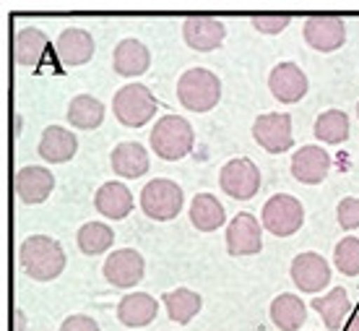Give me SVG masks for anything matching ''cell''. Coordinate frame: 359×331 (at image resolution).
Here are the masks:
<instances>
[{"label": "cell", "mask_w": 359, "mask_h": 331, "mask_svg": "<svg viewBox=\"0 0 359 331\" xmlns=\"http://www.w3.org/2000/svg\"><path fill=\"white\" fill-rule=\"evenodd\" d=\"M346 39V27L339 16H310L305 21V42L313 50H320V53H333L339 50Z\"/></svg>", "instance_id": "obj_11"}, {"label": "cell", "mask_w": 359, "mask_h": 331, "mask_svg": "<svg viewBox=\"0 0 359 331\" xmlns=\"http://www.w3.org/2000/svg\"><path fill=\"white\" fill-rule=\"evenodd\" d=\"M55 50H57V58L65 65H83L89 63L91 55H94V37L86 29L71 27L60 32L57 42H55Z\"/></svg>", "instance_id": "obj_17"}, {"label": "cell", "mask_w": 359, "mask_h": 331, "mask_svg": "<svg viewBox=\"0 0 359 331\" xmlns=\"http://www.w3.org/2000/svg\"><path fill=\"white\" fill-rule=\"evenodd\" d=\"M47 47H50V39H47L45 32L36 27H27L21 29L16 34V39H13V58H16L18 65L34 68L45 58Z\"/></svg>", "instance_id": "obj_23"}, {"label": "cell", "mask_w": 359, "mask_h": 331, "mask_svg": "<svg viewBox=\"0 0 359 331\" xmlns=\"http://www.w3.org/2000/svg\"><path fill=\"white\" fill-rule=\"evenodd\" d=\"M16 331H24V313L16 311Z\"/></svg>", "instance_id": "obj_35"}, {"label": "cell", "mask_w": 359, "mask_h": 331, "mask_svg": "<svg viewBox=\"0 0 359 331\" xmlns=\"http://www.w3.org/2000/svg\"><path fill=\"white\" fill-rule=\"evenodd\" d=\"M271 94L284 102V105H294L307 94V76L297 63H278L269 76Z\"/></svg>", "instance_id": "obj_13"}, {"label": "cell", "mask_w": 359, "mask_h": 331, "mask_svg": "<svg viewBox=\"0 0 359 331\" xmlns=\"http://www.w3.org/2000/svg\"><path fill=\"white\" fill-rule=\"evenodd\" d=\"M313 308L320 313L325 326H328L331 331H336V329H341V323L346 321V316L351 313V300L344 287H336V290H331L328 295L315 297Z\"/></svg>", "instance_id": "obj_25"}, {"label": "cell", "mask_w": 359, "mask_h": 331, "mask_svg": "<svg viewBox=\"0 0 359 331\" xmlns=\"http://www.w3.org/2000/svg\"><path fill=\"white\" fill-rule=\"evenodd\" d=\"M112 240H115V233L102 222H89L79 230V248H81L86 256L104 253L109 245H112Z\"/></svg>", "instance_id": "obj_30"}, {"label": "cell", "mask_w": 359, "mask_h": 331, "mask_svg": "<svg viewBox=\"0 0 359 331\" xmlns=\"http://www.w3.org/2000/svg\"><path fill=\"white\" fill-rule=\"evenodd\" d=\"M226 219L224 206L219 204V198L211 193H198L190 204V222L196 224V230L201 233H214L219 230Z\"/></svg>", "instance_id": "obj_24"}, {"label": "cell", "mask_w": 359, "mask_h": 331, "mask_svg": "<svg viewBox=\"0 0 359 331\" xmlns=\"http://www.w3.org/2000/svg\"><path fill=\"white\" fill-rule=\"evenodd\" d=\"M112 110H115V117L126 128H141L156 112V99L144 84H128L115 94Z\"/></svg>", "instance_id": "obj_5"}, {"label": "cell", "mask_w": 359, "mask_h": 331, "mask_svg": "<svg viewBox=\"0 0 359 331\" xmlns=\"http://www.w3.org/2000/svg\"><path fill=\"white\" fill-rule=\"evenodd\" d=\"M182 188H180L175 180L156 178L151 183H146L141 190V209L149 219L156 222H170L182 212Z\"/></svg>", "instance_id": "obj_4"}, {"label": "cell", "mask_w": 359, "mask_h": 331, "mask_svg": "<svg viewBox=\"0 0 359 331\" xmlns=\"http://www.w3.org/2000/svg\"><path fill=\"white\" fill-rule=\"evenodd\" d=\"M177 99L193 112H208L222 99V81L208 68H190L177 81Z\"/></svg>", "instance_id": "obj_3"}, {"label": "cell", "mask_w": 359, "mask_h": 331, "mask_svg": "<svg viewBox=\"0 0 359 331\" xmlns=\"http://www.w3.org/2000/svg\"><path fill=\"white\" fill-rule=\"evenodd\" d=\"M357 115H359V105H357Z\"/></svg>", "instance_id": "obj_37"}, {"label": "cell", "mask_w": 359, "mask_h": 331, "mask_svg": "<svg viewBox=\"0 0 359 331\" xmlns=\"http://www.w3.org/2000/svg\"><path fill=\"white\" fill-rule=\"evenodd\" d=\"M94 206L107 219H126L133 212V196L123 183H104L94 196Z\"/></svg>", "instance_id": "obj_21"}, {"label": "cell", "mask_w": 359, "mask_h": 331, "mask_svg": "<svg viewBox=\"0 0 359 331\" xmlns=\"http://www.w3.org/2000/svg\"><path fill=\"white\" fill-rule=\"evenodd\" d=\"M292 279L302 292H320L331 282V266L318 253H299L292 261Z\"/></svg>", "instance_id": "obj_14"}, {"label": "cell", "mask_w": 359, "mask_h": 331, "mask_svg": "<svg viewBox=\"0 0 359 331\" xmlns=\"http://www.w3.org/2000/svg\"><path fill=\"white\" fill-rule=\"evenodd\" d=\"M339 224L344 230H357L359 227V198H344L339 209H336Z\"/></svg>", "instance_id": "obj_33"}, {"label": "cell", "mask_w": 359, "mask_h": 331, "mask_svg": "<svg viewBox=\"0 0 359 331\" xmlns=\"http://www.w3.org/2000/svg\"><path fill=\"white\" fill-rule=\"evenodd\" d=\"M144 256L133 248H123V251H115L112 256H107L104 261V279H107L112 287H135L141 279H144Z\"/></svg>", "instance_id": "obj_10"}, {"label": "cell", "mask_w": 359, "mask_h": 331, "mask_svg": "<svg viewBox=\"0 0 359 331\" xmlns=\"http://www.w3.org/2000/svg\"><path fill=\"white\" fill-rule=\"evenodd\" d=\"M182 37L198 53H211L224 42L226 27L216 16H188L182 24Z\"/></svg>", "instance_id": "obj_12"}, {"label": "cell", "mask_w": 359, "mask_h": 331, "mask_svg": "<svg viewBox=\"0 0 359 331\" xmlns=\"http://www.w3.org/2000/svg\"><path fill=\"white\" fill-rule=\"evenodd\" d=\"M333 261L336 268L346 274V277H357L359 274V240L357 238H344L336 251H333Z\"/></svg>", "instance_id": "obj_31"}, {"label": "cell", "mask_w": 359, "mask_h": 331, "mask_svg": "<svg viewBox=\"0 0 359 331\" xmlns=\"http://www.w3.org/2000/svg\"><path fill=\"white\" fill-rule=\"evenodd\" d=\"M162 303L175 323H190L198 316L203 300H201L198 292H193V290H188V287H180V290L164 292Z\"/></svg>", "instance_id": "obj_28"}, {"label": "cell", "mask_w": 359, "mask_h": 331, "mask_svg": "<svg viewBox=\"0 0 359 331\" xmlns=\"http://www.w3.org/2000/svg\"><path fill=\"white\" fill-rule=\"evenodd\" d=\"M328 170H331V154L320 146H302L292 157V175L305 186L323 183Z\"/></svg>", "instance_id": "obj_15"}, {"label": "cell", "mask_w": 359, "mask_h": 331, "mask_svg": "<svg viewBox=\"0 0 359 331\" xmlns=\"http://www.w3.org/2000/svg\"><path fill=\"white\" fill-rule=\"evenodd\" d=\"M346 331H359V316H354V318H351V323L346 326Z\"/></svg>", "instance_id": "obj_36"}, {"label": "cell", "mask_w": 359, "mask_h": 331, "mask_svg": "<svg viewBox=\"0 0 359 331\" xmlns=\"http://www.w3.org/2000/svg\"><path fill=\"white\" fill-rule=\"evenodd\" d=\"M219 186L226 196L237 198V201H248L258 193L261 188V172H258V164L248 157H240V160H229L222 167V175H219Z\"/></svg>", "instance_id": "obj_7"}, {"label": "cell", "mask_w": 359, "mask_h": 331, "mask_svg": "<svg viewBox=\"0 0 359 331\" xmlns=\"http://www.w3.org/2000/svg\"><path fill=\"white\" fill-rule=\"evenodd\" d=\"M55 188V178L47 167H21L16 172V193L24 204H42Z\"/></svg>", "instance_id": "obj_16"}, {"label": "cell", "mask_w": 359, "mask_h": 331, "mask_svg": "<svg viewBox=\"0 0 359 331\" xmlns=\"http://www.w3.org/2000/svg\"><path fill=\"white\" fill-rule=\"evenodd\" d=\"M60 331H99V323L91 316H71L63 321Z\"/></svg>", "instance_id": "obj_34"}, {"label": "cell", "mask_w": 359, "mask_h": 331, "mask_svg": "<svg viewBox=\"0 0 359 331\" xmlns=\"http://www.w3.org/2000/svg\"><path fill=\"white\" fill-rule=\"evenodd\" d=\"M292 16L289 13H255L252 16V27L263 32V34H278L289 27Z\"/></svg>", "instance_id": "obj_32"}, {"label": "cell", "mask_w": 359, "mask_h": 331, "mask_svg": "<svg viewBox=\"0 0 359 331\" xmlns=\"http://www.w3.org/2000/svg\"><path fill=\"white\" fill-rule=\"evenodd\" d=\"M76 149H79V138L60 126L45 128V134L39 138V157L50 164H63L73 160Z\"/></svg>", "instance_id": "obj_20"}, {"label": "cell", "mask_w": 359, "mask_h": 331, "mask_svg": "<svg viewBox=\"0 0 359 331\" xmlns=\"http://www.w3.org/2000/svg\"><path fill=\"white\" fill-rule=\"evenodd\" d=\"M149 141L154 146V154L162 157L167 162L182 160L188 157L193 143H196V134L185 117L180 115H164L162 120H156Z\"/></svg>", "instance_id": "obj_2"}, {"label": "cell", "mask_w": 359, "mask_h": 331, "mask_svg": "<svg viewBox=\"0 0 359 331\" xmlns=\"http://www.w3.org/2000/svg\"><path fill=\"white\" fill-rule=\"evenodd\" d=\"M112 65H115V73L126 76V79H133V76H141V73L149 71L151 65V53L144 42L138 39H123L117 42L115 55H112Z\"/></svg>", "instance_id": "obj_18"}, {"label": "cell", "mask_w": 359, "mask_h": 331, "mask_svg": "<svg viewBox=\"0 0 359 331\" xmlns=\"http://www.w3.org/2000/svg\"><path fill=\"white\" fill-rule=\"evenodd\" d=\"M307 318V305L297 295H278L271 303V321L281 331H297Z\"/></svg>", "instance_id": "obj_26"}, {"label": "cell", "mask_w": 359, "mask_h": 331, "mask_svg": "<svg viewBox=\"0 0 359 331\" xmlns=\"http://www.w3.org/2000/svg\"><path fill=\"white\" fill-rule=\"evenodd\" d=\"M156 313H159V303L151 295H146V292L126 295L117 303V318H120L123 326H130V329L149 326L156 318Z\"/></svg>", "instance_id": "obj_19"}, {"label": "cell", "mask_w": 359, "mask_h": 331, "mask_svg": "<svg viewBox=\"0 0 359 331\" xmlns=\"http://www.w3.org/2000/svg\"><path fill=\"white\" fill-rule=\"evenodd\" d=\"M263 248V230L248 212L237 214L226 227V251L232 256H252Z\"/></svg>", "instance_id": "obj_9"}, {"label": "cell", "mask_w": 359, "mask_h": 331, "mask_svg": "<svg viewBox=\"0 0 359 331\" xmlns=\"http://www.w3.org/2000/svg\"><path fill=\"white\" fill-rule=\"evenodd\" d=\"M315 136L323 143H341L349 138V117L341 110H328L315 120Z\"/></svg>", "instance_id": "obj_29"}, {"label": "cell", "mask_w": 359, "mask_h": 331, "mask_svg": "<svg viewBox=\"0 0 359 331\" xmlns=\"http://www.w3.org/2000/svg\"><path fill=\"white\" fill-rule=\"evenodd\" d=\"M252 138L269 154L289 152L294 146L292 138V117L287 112H266L252 123Z\"/></svg>", "instance_id": "obj_8"}, {"label": "cell", "mask_w": 359, "mask_h": 331, "mask_svg": "<svg viewBox=\"0 0 359 331\" xmlns=\"http://www.w3.org/2000/svg\"><path fill=\"white\" fill-rule=\"evenodd\" d=\"M21 266L29 277L36 282H50L57 279L65 268V251L60 248V242L47 238V235H32L21 242L18 251Z\"/></svg>", "instance_id": "obj_1"}, {"label": "cell", "mask_w": 359, "mask_h": 331, "mask_svg": "<svg viewBox=\"0 0 359 331\" xmlns=\"http://www.w3.org/2000/svg\"><path fill=\"white\" fill-rule=\"evenodd\" d=\"M112 170L120 178H141L149 172V152L135 141L117 143L112 152Z\"/></svg>", "instance_id": "obj_22"}, {"label": "cell", "mask_w": 359, "mask_h": 331, "mask_svg": "<svg viewBox=\"0 0 359 331\" xmlns=\"http://www.w3.org/2000/svg\"><path fill=\"white\" fill-rule=\"evenodd\" d=\"M302 222H305V209L289 193H278L263 206V227L276 238L294 235L302 227Z\"/></svg>", "instance_id": "obj_6"}, {"label": "cell", "mask_w": 359, "mask_h": 331, "mask_svg": "<svg viewBox=\"0 0 359 331\" xmlns=\"http://www.w3.org/2000/svg\"><path fill=\"white\" fill-rule=\"evenodd\" d=\"M68 120H71V126L81 128V131H94L104 120V105L91 94H79L68 105Z\"/></svg>", "instance_id": "obj_27"}]
</instances>
